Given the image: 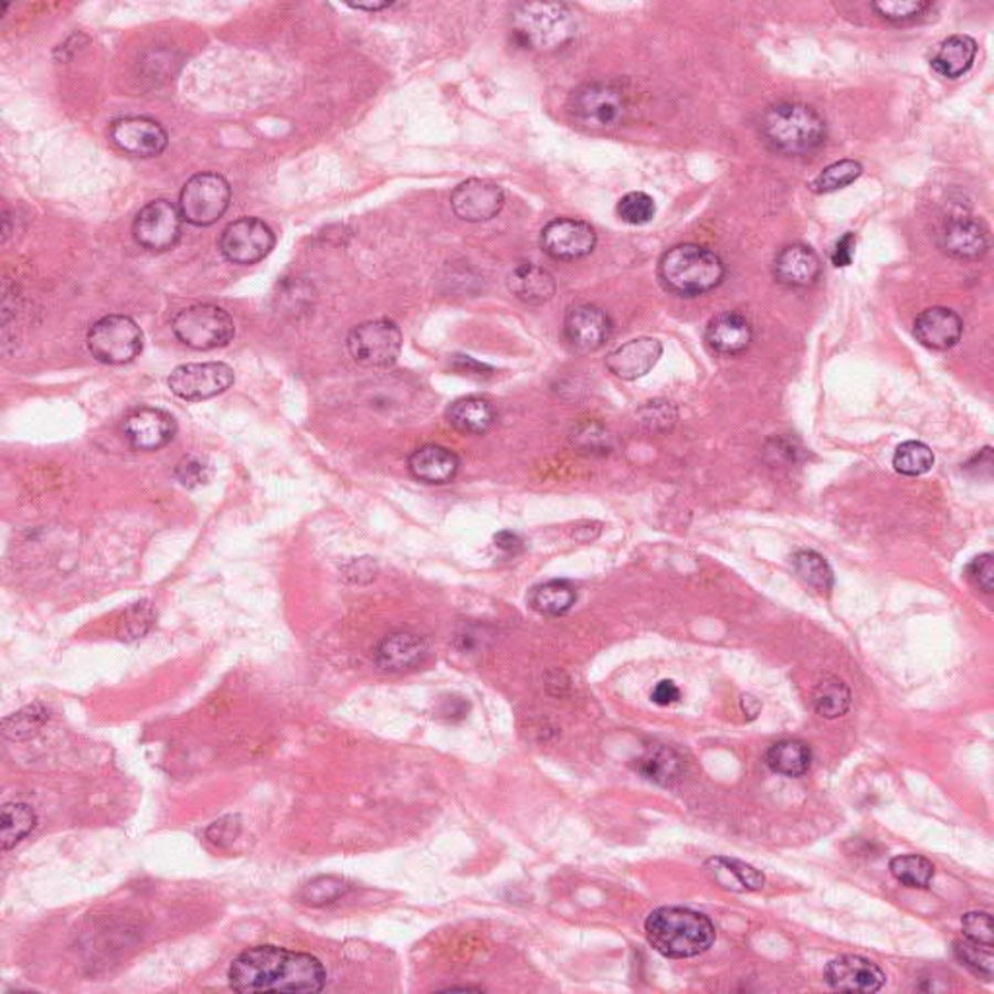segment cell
<instances>
[{"label": "cell", "mask_w": 994, "mask_h": 994, "mask_svg": "<svg viewBox=\"0 0 994 994\" xmlns=\"http://www.w3.org/2000/svg\"><path fill=\"white\" fill-rule=\"evenodd\" d=\"M228 979L235 993H321L327 970L315 955L265 944L241 952Z\"/></svg>", "instance_id": "cell-1"}, {"label": "cell", "mask_w": 994, "mask_h": 994, "mask_svg": "<svg viewBox=\"0 0 994 994\" xmlns=\"http://www.w3.org/2000/svg\"><path fill=\"white\" fill-rule=\"evenodd\" d=\"M645 934L658 954L686 960L713 947L717 930L709 917L686 907H660L645 921Z\"/></svg>", "instance_id": "cell-2"}, {"label": "cell", "mask_w": 994, "mask_h": 994, "mask_svg": "<svg viewBox=\"0 0 994 994\" xmlns=\"http://www.w3.org/2000/svg\"><path fill=\"white\" fill-rule=\"evenodd\" d=\"M763 140L779 154L806 156L826 142V120L814 107L783 102L765 109L760 120Z\"/></svg>", "instance_id": "cell-3"}, {"label": "cell", "mask_w": 994, "mask_h": 994, "mask_svg": "<svg viewBox=\"0 0 994 994\" xmlns=\"http://www.w3.org/2000/svg\"><path fill=\"white\" fill-rule=\"evenodd\" d=\"M725 273L722 258L698 243H680L658 261V281L674 296H704L725 281Z\"/></svg>", "instance_id": "cell-4"}, {"label": "cell", "mask_w": 994, "mask_h": 994, "mask_svg": "<svg viewBox=\"0 0 994 994\" xmlns=\"http://www.w3.org/2000/svg\"><path fill=\"white\" fill-rule=\"evenodd\" d=\"M514 33L522 47L550 53L573 41L578 20L565 4L525 2L515 9Z\"/></svg>", "instance_id": "cell-5"}, {"label": "cell", "mask_w": 994, "mask_h": 994, "mask_svg": "<svg viewBox=\"0 0 994 994\" xmlns=\"http://www.w3.org/2000/svg\"><path fill=\"white\" fill-rule=\"evenodd\" d=\"M570 113L589 130H614L630 113L626 89L614 82H586L570 97Z\"/></svg>", "instance_id": "cell-6"}, {"label": "cell", "mask_w": 994, "mask_h": 994, "mask_svg": "<svg viewBox=\"0 0 994 994\" xmlns=\"http://www.w3.org/2000/svg\"><path fill=\"white\" fill-rule=\"evenodd\" d=\"M176 337L194 350H214L232 342L235 322L230 314L212 304L184 307L171 322Z\"/></svg>", "instance_id": "cell-7"}, {"label": "cell", "mask_w": 994, "mask_h": 994, "mask_svg": "<svg viewBox=\"0 0 994 994\" xmlns=\"http://www.w3.org/2000/svg\"><path fill=\"white\" fill-rule=\"evenodd\" d=\"M142 346V330L127 315H107L88 330L89 352L107 366H123L137 360Z\"/></svg>", "instance_id": "cell-8"}, {"label": "cell", "mask_w": 994, "mask_h": 994, "mask_svg": "<svg viewBox=\"0 0 994 994\" xmlns=\"http://www.w3.org/2000/svg\"><path fill=\"white\" fill-rule=\"evenodd\" d=\"M232 189L224 177L207 171L193 176L179 194V212L184 222L207 228L216 224L230 209Z\"/></svg>", "instance_id": "cell-9"}, {"label": "cell", "mask_w": 994, "mask_h": 994, "mask_svg": "<svg viewBox=\"0 0 994 994\" xmlns=\"http://www.w3.org/2000/svg\"><path fill=\"white\" fill-rule=\"evenodd\" d=\"M346 346L352 360L363 368H387L401 353L402 332L389 319L361 322L348 335Z\"/></svg>", "instance_id": "cell-10"}, {"label": "cell", "mask_w": 994, "mask_h": 994, "mask_svg": "<svg viewBox=\"0 0 994 994\" xmlns=\"http://www.w3.org/2000/svg\"><path fill=\"white\" fill-rule=\"evenodd\" d=\"M218 245L220 253L233 265H255L271 255L276 235L273 228L258 218H240L225 225Z\"/></svg>", "instance_id": "cell-11"}, {"label": "cell", "mask_w": 994, "mask_h": 994, "mask_svg": "<svg viewBox=\"0 0 994 994\" xmlns=\"http://www.w3.org/2000/svg\"><path fill=\"white\" fill-rule=\"evenodd\" d=\"M233 369L222 361L184 363L173 369L168 385L179 399L201 402L225 393L233 385Z\"/></svg>", "instance_id": "cell-12"}, {"label": "cell", "mask_w": 994, "mask_h": 994, "mask_svg": "<svg viewBox=\"0 0 994 994\" xmlns=\"http://www.w3.org/2000/svg\"><path fill=\"white\" fill-rule=\"evenodd\" d=\"M181 230L183 216L179 212V207L166 199L148 202L145 209H140L133 224L135 241L140 247L154 253L176 247L177 241L181 237Z\"/></svg>", "instance_id": "cell-13"}, {"label": "cell", "mask_w": 994, "mask_h": 994, "mask_svg": "<svg viewBox=\"0 0 994 994\" xmlns=\"http://www.w3.org/2000/svg\"><path fill=\"white\" fill-rule=\"evenodd\" d=\"M540 247L553 261H579L593 253L596 232L593 225L578 218H558L544 225Z\"/></svg>", "instance_id": "cell-14"}, {"label": "cell", "mask_w": 994, "mask_h": 994, "mask_svg": "<svg viewBox=\"0 0 994 994\" xmlns=\"http://www.w3.org/2000/svg\"><path fill=\"white\" fill-rule=\"evenodd\" d=\"M506 207V193L486 179H468L451 194V209L470 224L489 222Z\"/></svg>", "instance_id": "cell-15"}, {"label": "cell", "mask_w": 994, "mask_h": 994, "mask_svg": "<svg viewBox=\"0 0 994 994\" xmlns=\"http://www.w3.org/2000/svg\"><path fill=\"white\" fill-rule=\"evenodd\" d=\"M614 332L609 314L593 304L571 307L563 322V335L573 350L591 353L601 350Z\"/></svg>", "instance_id": "cell-16"}, {"label": "cell", "mask_w": 994, "mask_h": 994, "mask_svg": "<svg viewBox=\"0 0 994 994\" xmlns=\"http://www.w3.org/2000/svg\"><path fill=\"white\" fill-rule=\"evenodd\" d=\"M113 145L137 158H156L168 148V133L150 117H120L109 129Z\"/></svg>", "instance_id": "cell-17"}, {"label": "cell", "mask_w": 994, "mask_h": 994, "mask_svg": "<svg viewBox=\"0 0 994 994\" xmlns=\"http://www.w3.org/2000/svg\"><path fill=\"white\" fill-rule=\"evenodd\" d=\"M827 985L839 993H878L886 985L880 965L860 955H839L824 971Z\"/></svg>", "instance_id": "cell-18"}, {"label": "cell", "mask_w": 994, "mask_h": 994, "mask_svg": "<svg viewBox=\"0 0 994 994\" xmlns=\"http://www.w3.org/2000/svg\"><path fill=\"white\" fill-rule=\"evenodd\" d=\"M176 420L161 409L140 406L130 410L123 422V433L137 451H158L176 437Z\"/></svg>", "instance_id": "cell-19"}, {"label": "cell", "mask_w": 994, "mask_h": 994, "mask_svg": "<svg viewBox=\"0 0 994 994\" xmlns=\"http://www.w3.org/2000/svg\"><path fill=\"white\" fill-rule=\"evenodd\" d=\"M940 247L948 257L958 261H979L988 253L991 237L986 225L977 218L958 216L942 225Z\"/></svg>", "instance_id": "cell-20"}, {"label": "cell", "mask_w": 994, "mask_h": 994, "mask_svg": "<svg viewBox=\"0 0 994 994\" xmlns=\"http://www.w3.org/2000/svg\"><path fill=\"white\" fill-rule=\"evenodd\" d=\"M663 356V345L657 338H635L620 346L606 358V368L624 381H635L649 373Z\"/></svg>", "instance_id": "cell-21"}, {"label": "cell", "mask_w": 994, "mask_h": 994, "mask_svg": "<svg viewBox=\"0 0 994 994\" xmlns=\"http://www.w3.org/2000/svg\"><path fill=\"white\" fill-rule=\"evenodd\" d=\"M775 281L789 288H808L822 274V261L814 248L802 243H793L779 251L773 263Z\"/></svg>", "instance_id": "cell-22"}, {"label": "cell", "mask_w": 994, "mask_h": 994, "mask_svg": "<svg viewBox=\"0 0 994 994\" xmlns=\"http://www.w3.org/2000/svg\"><path fill=\"white\" fill-rule=\"evenodd\" d=\"M913 332L924 348L950 350L962 338V317L948 307H930L914 319Z\"/></svg>", "instance_id": "cell-23"}, {"label": "cell", "mask_w": 994, "mask_h": 994, "mask_svg": "<svg viewBox=\"0 0 994 994\" xmlns=\"http://www.w3.org/2000/svg\"><path fill=\"white\" fill-rule=\"evenodd\" d=\"M706 340L713 352L721 356H740L754 340V329L744 315L725 311L707 325Z\"/></svg>", "instance_id": "cell-24"}, {"label": "cell", "mask_w": 994, "mask_h": 994, "mask_svg": "<svg viewBox=\"0 0 994 994\" xmlns=\"http://www.w3.org/2000/svg\"><path fill=\"white\" fill-rule=\"evenodd\" d=\"M427 647L420 635L393 632L385 635L376 649V665L387 673H406L422 665Z\"/></svg>", "instance_id": "cell-25"}, {"label": "cell", "mask_w": 994, "mask_h": 994, "mask_svg": "<svg viewBox=\"0 0 994 994\" xmlns=\"http://www.w3.org/2000/svg\"><path fill=\"white\" fill-rule=\"evenodd\" d=\"M457 455L442 445H424L409 458V468L416 480L424 484H447L458 473Z\"/></svg>", "instance_id": "cell-26"}, {"label": "cell", "mask_w": 994, "mask_h": 994, "mask_svg": "<svg viewBox=\"0 0 994 994\" xmlns=\"http://www.w3.org/2000/svg\"><path fill=\"white\" fill-rule=\"evenodd\" d=\"M507 286L517 299L529 305L546 304L556 294V281H553L552 274L532 263L515 266L514 273L507 276Z\"/></svg>", "instance_id": "cell-27"}, {"label": "cell", "mask_w": 994, "mask_h": 994, "mask_svg": "<svg viewBox=\"0 0 994 994\" xmlns=\"http://www.w3.org/2000/svg\"><path fill=\"white\" fill-rule=\"evenodd\" d=\"M977 56V43L970 35H952L940 45L932 59V71L942 78L955 81L970 71Z\"/></svg>", "instance_id": "cell-28"}, {"label": "cell", "mask_w": 994, "mask_h": 994, "mask_svg": "<svg viewBox=\"0 0 994 994\" xmlns=\"http://www.w3.org/2000/svg\"><path fill=\"white\" fill-rule=\"evenodd\" d=\"M447 420L458 432L482 435L496 422V410L482 396H466L451 404Z\"/></svg>", "instance_id": "cell-29"}, {"label": "cell", "mask_w": 994, "mask_h": 994, "mask_svg": "<svg viewBox=\"0 0 994 994\" xmlns=\"http://www.w3.org/2000/svg\"><path fill=\"white\" fill-rule=\"evenodd\" d=\"M765 763L773 773L785 778H802L812 765L811 745L802 740H781L765 754Z\"/></svg>", "instance_id": "cell-30"}, {"label": "cell", "mask_w": 994, "mask_h": 994, "mask_svg": "<svg viewBox=\"0 0 994 994\" xmlns=\"http://www.w3.org/2000/svg\"><path fill=\"white\" fill-rule=\"evenodd\" d=\"M35 826H38V814L33 812L32 806H28L24 802L4 804L2 814H0L2 850H10L12 847H17L18 843L24 842Z\"/></svg>", "instance_id": "cell-31"}, {"label": "cell", "mask_w": 994, "mask_h": 994, "mask_svg": "<svg viewBox=\"0 0 994 994\" xmlns=\"http://www.w3.org/2000/svg\"><path fill=\"white\" fill-rule=\"evenodd\" d=\"M529 601L542 616H563L575 606L578 593L568 581H548L532 589Z\"/></svg>", "instance_id": "cell-32"}, {"label": "cell", "mask_w": 994, "mask_h": 994, "mask_svg": "<svg viewBox=\"0 0 994 994\" xmlns=\"http://www.w3.org/2000/svg\"><path fill=\"white\" fill-rule=\"evenodd\" d=\"M812 701L822 717H826V719L843 717L850 707L849 686L837 676H826L816 686Z\"/></svg>", "instance_id": "cell-33"}, {"label": "cell", "mask_w": 994, "mask_h": 994, "mask_svg": "<svg viewBox=\"0 0 994 994\" xmlns=\"http://www.w3.org/2000/svg\"><path fill=\"white\" fill-rule=\"evenodd\" d=\"M793 565L796 575L819 593H829L834 589V571L826 562V558L818 552L799 550L793 556Z\"/></svg>", "instance_id": "cell-34"}, {"label": "cell", "mask_w": 994, "mask_h": 994, "mask_svg": "<svg viewBox=\"0 0 994 994\" xmlns=\"http://www.w3.org/2000/svg\"><path fill=\"white\" fill-rule=\"evenodd\" d=\"M890 873L906 888L927 890L934 878V865L921 855H903L891 858Z\"/></svg>", "instance_id": "cell-35"}, {"label": "cell", "mask_w": 994, "mask_h": 994, "mask_svg": "<svg viewBox=\"0 0 994 994\" xmlns=\"http://www.w3.org/2000/svg\"><path fill=\"white\" fill-rule=\"evenodd\" d=\"M639 771L649 781H655L658 785H670L673 781L681 775L680 755L674 754L668 748H655L639 760Z\"/></svg>", "instance_id": "cell-36"}, {"label": "cell", "mask_w": 994, "mask_h": 994, "mask_svg": "<svg viewBox=\"0 0 994 994\" xmlns=\"http://www.w3.org/2000/svg\"><path fill=\"white\" fill-rule=\"evenodd\" d=\"M707 865L713 866V875L717 878H721V876L732 878V890H762L763 884H765V876L760 870H755L754 866L745 865L737 858H711Z\"/></svg>", "instance_id": "cell-37"}, {"label": "cell", "mask_w": 994, "mask_h": 994, "mask_svg": "<svg viewBox=\"0 0 994 994\" xmlns=\"http://www.w3.org/2000/svg\"><path fill=\"white\" fill-rule=\"evenodd\" d=\"M860 176H863V166L858 161H835L832 166H827L826 169L819 171L816 179L811 183L812 191L818 194L835 193V191L855 183Z\"/></svg>", "instance_id": "cell-38"}, {"label": "cell", "mask_w": 994, "mask_h": 994, "mask_svg": "<svg viewBox=\"0 0 994 994\" xmlns=\"http://www.w3.org/2000/svg\"><path fill=\"white\" fill-rule=\"evenodd\" d=\"M932 465H934V455L927 443H901L893 455V468L903 476H922V474L929 473Z\"/></svg>", "instance_id": "cell-39"}, {"label": "cell", "mask_w": 994, "mask_h": 994, "mask_svg": "<svg viewBox=\"0 0 994 994\" xmlns=\"http://www.w3.org/2000/svg\"><path fill=\"white\" fill-rule=\"evenodd\" d=\"M954 952L955 958H958L967 970L973 971L975 975L985 979V981H991V979H993V947H985V944H977V942H971V940L965 939L955 942Z\"/></svg>", "instance_id": "cell-40"}, {"label": "cell", "mask_w": 994, "mask_h": 994, "mask_svg": "<svg viewBox=\"0 0 994 994\" xmlns=\"http://www.w3.org/2000/svg\"><path fill=\"white\" fill-rule=\"evenodd\" d=\"M348 890H350V886L345 880L335 878V876H321V878H315L307 886H304V890L299 893V899L307 906H329V903H335L338 899L345 898Z\"/></svg>", "instance_id": "cell-41"}, {"label": "cell", "mask_w": 994, "mask_h": 994, "mask_svg": "<svg viewBox=\"0 0 994 994\" xmlns=\"http://www.w3.org/2000/svg\"><path fill=\"white\" fill-rule=\"evenodd\" d=\"M47 711H45L43 707H24L22 711L10 715V717L4 719V722H2V730H4V737L18 740V738L30 737L33 732H38V730L43 727V722L47 721Z\"/></svg>", "instance_id": "cell-42"}, {"label": "cell", "mask_w": 994, "mask_h": 994, "mask_svg": "<svg viewBox=\"0 0 994 994\" xmlns=\"http://www.w3.org/2000/svg\"><path fill=\"white\" fill-rule=\"evenodd\" d=\"M930 9V2L924 0H882L875 2L873 10L878 17L893 24H906L911 20L921 18Z\"/></svg>", "instance_id": "cell-43"}, {"label": "cell", "mask_w": 994, "mask_h": 994, "mask_svg": "<svg viewBox=\"0 0 994 994\" xmlns=\"http://www.w3.org/2000/svg\"><path fill=\"white\" fill-rule=\"evenodd\" d=\"M657 207L649 194L642 191H634L622 197V201L617 202V216L622 218L630 225L649 224L655 218Z\"/></svg>", "instance_id": "cell-44"}, {"label": "cell", "mask_w": 994, "mask_h": 994, "mask_svg": "<svg viewBox=\"0 0 994 994\" xmlns=\"http://www.w3.org/2000/svg\"><path fill=\"white\" fill-rule=\"evenodd\" d=\"M678 412L673 406V402L653 401L647 402L639 410V422H642L649 432H666L676 424Z\"/></svg>", "instance_id": "cell-45"}, {"label": "cell", "mask_w": 994, "mask_h": 994, "mask_svg": "<svg viewBox=\"0 0 994 994\" xmlns=\"http://www.w3.org/2000/svg\"><path fill=\"white\" fill-rule=\"evenodd\" d=\"M962 929L965 939L985 947H994L993 917L985 911H973L963 914Z\"/></svg>", "instance_id": "cell-46"}, {"label": "cell", "mask_w": 994, "mask_h": 994, "mask_svg": "<svg viewBox=\"0 0 994 994\" xmlns=\"http://www.w3.org/2000/svg\"><path fill=\"white\" fill-rule=\"evenodd\" d=\"M573 443L578 445L579 450L589 451V453H596V451L609 453L610 435L601 424L585 422L573 432Z\"/></svg>", "instance_id": "cell-47"}, {"label": "cell", "mask_w": 994, "mask_h": 994, "mask_svg": "<svg viewBox=\"0 0 994 994\" xmlns=\"http://www.w3.org/2000/svg\"><path fill=\"white\" fill-rule=\"evenodd\" d=\"M176 478L183 484L184 488H197L209 482L210 468L199 458H183L177 465Z\"/></svg>", "instance_id": "cell-48"}, {"label": "cell", "mask_w": 994, "mask_h": 994, "mask_svg": "<svg viewBox=\"0 0 994 994\" xmlns=\"http://www.w3.org/2000/svg\"><path fill=\"white\" fill-rule=\"evenodd\" d=\"M967 573H970V579L975 583V585L983 591V593L991 594L993 593L994 585V565H993V553H983V556H979L975 558L973 562L970 563V568H967Z\"/></svg>", "instance_id": "cell-49"}, {"label": "cell", "mask_w": 994, "mask_h": 994, "mask_svg": "<svg viewBox=\"0 0 994 994\" xmlns=\"http://www.w3.org/2000/svg\"><path fill=\"white\" fill-rule=\"evenodd\" d=\"M855 233L847 232L843 235L842 240L835 243L834 251H832V263L837 268H845V266H849L853 263V255H855Z\"/></svg>", "instance_id": "cell-50"}, {"label": "cell", "mask_w": 994, "mask_h": 994, "mask_svg": "<svg viewBox=\"0 0 994 994\" xmlns=\"http://www.w3.org/2000/svg\"><path fill=\"white\" fill-rule=\"evenodd\" d=\"M651 699H653V704L660 707L673 706L680 699V688L673 680L658 681L655 690L651 694Z\"/></svg>", "instance_id": "cell-51"}, {"label": "cell", "mask_w": 994, "mask_h": 994, "mask_svg": "<svg viewBox=\"0 0 994 994\" xmlns=\"http://www.w3.org/2000/svg\"><path fill=\"white\" fill-rule=\"evenodd\" d=\"M496 546L499 550H506V552H519L522 548V540L519 535H515L511 530H504V532H499L496 535Z\"/></svg>", "instance_id": "cell-52"}, {"label": "cell", "mask_w": 994, "mask_h": 994, "mask_svg": "<svg viewBox=\"0 0 994 994\" xmlns=\"http://www.w3.org/2000/svg\"><path fill=\"white\" fill-rule=\"evenodd\" d=\"M457 369L461 373H465V376H476V378H486L488 373H484V371H489L484 363H478V361H474L473 358H458L457 360Z\"/></svg>", "instance_id": "cell-53"}, {"label": "cell", "mask_w": 994, "mask_h": 994, "mask_svg": "<svg viewBox=\"0 0 994 994\" xmlns=\"http://www.w3.org/2000/svg\"><path fill=\"white\" fill-rule=\"evenodd\" d=\"M348 7H352L356 10H368V12H378V10H385L389 7H393V2H350Z\"/></svg>", "instance_id": "cell-54"}]
</instances>
